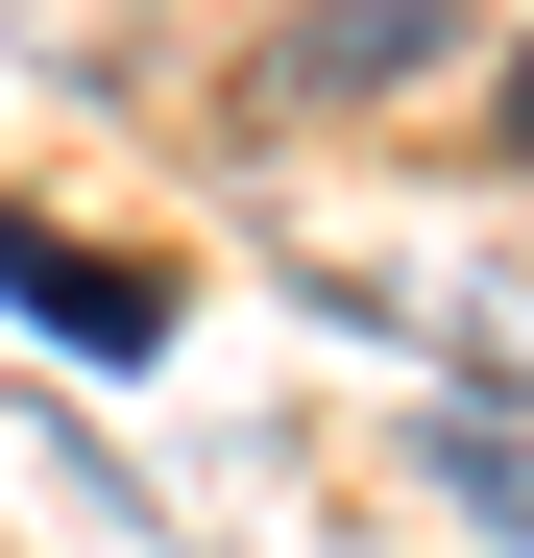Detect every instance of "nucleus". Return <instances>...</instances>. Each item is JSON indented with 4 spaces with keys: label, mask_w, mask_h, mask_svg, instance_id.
<instances>
[{
    "label": "nucleus",
    "mask_w": 534,
    "mask_h": 558,
    "mask_svg": "<svg viewBox=\"0 0 534 558\" xmlns=\"http://www.w3.org/2000/svg\"><path fill=\"white\" fill-rule=\"evenodd\" d=\"M437 461H462V510H486V534H534V461H510V437H437Z\"/></svg>",
    "instance_id": "nucleus-1"
},
{
    "label": "nucleus",
    "mask_w": 534,
    "mask_h": 558,
    "mask_svg": "<svg viewBox=\"0 0 534 558\" xmlns=\"http://www.w3.org/2000/svg\"><path fill=\"white\" fill-rule=\"evenodd\" d=\"M510 146H534V73H510Z\"/></svg>",
    "instance_id": "nucleus-2"
}]
</instances>
